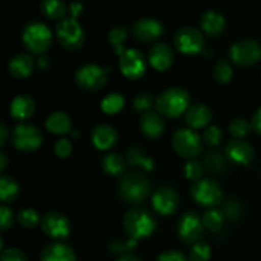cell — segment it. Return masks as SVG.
Listing matches in <instances>:
<instances>
[{
	"instance_id": "cell-1",
	"label": "cell",
	"mask_w": 261,
	"mask_h": 261,
	"mask_svg": "<svg viewBox=\"0 0 261 261\" xmlns=\"http://www.w3.org/2000/svg\"><path fill=\"white\" fill-rule=\"evenodd\" d=\"M122 226L127 236L138 241L149 237L155 231L157 222L148 209L134 206L125 213Z\"/></svg>"
},
{
	"instance_id": "cell-2",
	"label": "cell",
	"mask_w": 261,
	"mask_h": 261,
	"mask_svg": "<svg viewBox=\"0 0 261 261\" xmlns=\"http://www.w3.org/2000/svg\"><path fill=\"white\" fill-rule=\"evenodd\" d=\"M190 96L188 91L180 87H171L155 98V110L162 116L175 119L189 110Z\"/></svg>"
},
{
	"instance_id": "cell-3",
	"label": "cell",
	"mask_w": 261,
	"mask_h": 261,
	"mask_svg": "<svg viewBox=\"0 0 261 261\" xmlns=\"http://www.w3.org/2000/svg\"><path fill=\"white\" fill-rule=\"evenodd\" d=\"M22 41L28 51L35 55H43L50 48L53 42V33L45 23L32 20L23 28Z\"/></svg>"
},
{
	"instance_id": "cell-4",
	"label": "cell",
	"mask_w": 261,
	"mask_h": 261,
	"mask_svg": "<svg viewBox=\"0 0 261 261\" xmlns=\"http://www.w3.org/2000/svg\"><path fill=\"white\" fill-rule=\"evenodd\" d=\"M120 196L129 204H140L150 193V182L142 173H129L119 185Z\"/></svg>"
},
{
	"instance_id": "cell-5",
	"label": "cell",
	"mask_w": 261,
	"mask_h": 261,
	"mask_svg": "<svg viewBox=\"0 0 261 261\" xmlns=\"http://www.w3.org/2000/svg\"><path fill=\"white\" fill-rule=\"evenodd\" d=\"M56 37H58L59 43L69 51L79 50L84 45V40H86L83 27L74 17L64 18L58 23Z\"/></svg>"
},
{
	"instance_id": "cell-6",
	"label": "cell",
	"mask_w": 261,
	"mask_h": 261,
	"mask_svg": "<svg viewBox=\"0 0 261 261\" xmlns=\"http://www.w3.org/2000/svg\"><path fill=\"white\" fill-rule=\"evenodd\" d=\"M191 198L201 206H214L222 203L223 191L213 178H201L191 186Z\"/></svg>"
},
{
	"instance_id": "cell-7",
	"label": "cell",
	"mask_w": 261,
	"mask_h": 261,
	"mask_svg": "<svg viewBox=\"0 0 261 261\" xmlns=\"http://www.w3.org/2000/svg\"><path fill=\"white\" fill-rule=\"evenodd\" d=\"M172 147L180 157L194 160L200 154L203 144L200 135L193 129H178L172 137Z\"/></svg>"
},
{
	"instance_id": "cell-8",
	"label": "cell",
	"mask_w": 261,
	"mask_h": 261,
	"mask_svg": "<svg viewBox=\"0 0 261 261\" xmlns=\"http://www.w3.org/2000/svg\"><path fill=\"white\" fill-rule=\"evenodd\" d=\"M42 133L35 125L19 124L12 133L13 145L20 152H35L42 145Z\"/></svg>"
},
{
	"instance_id": "cell-9",
	"label": "cell",
	"mask_w": 261,
	"mask_h": 261,
	"mask_svg": "<svg viewBox=\"0 0 261 261\" xmlns=\"http://www.w3.org/2000/svg\"><path fill=\"white\" fill-rule=\"evenodd\" d=\"M229 58L240 66H251L261 59V45L252 38H244L229 48Z\"/></svg>"
},
{
	"instance_id": "cell-10",
	"label": "cell",
	"mask_w": 261,
	"mask_h": 261,
	"mask_svg": "<svg viewBox=\"0 0 261 261\" xmlns=\"http://www.w3.org/2000/svg\"><path fill=\"white\" fill-rule=\"evenodd\" d=\"M107 73L96 64H86L75 71V83L83 91L96 92L101 89L107 82Z\"/></svg>"
},
{
	"instance_id": "cell-11",
	"label": "cell",
	"mask_w": 261,
	"mask_h": 261,
	"mask_svg": "<svg viewBox=\"0 0 261 261\" xmlns=\"http://www.w3.org/2000/svg\"><path fill=\"white\" fill-rule=\"evenodd\" d=\"M176 50L185 55H195L204 48V36L194 27H182L173 37Z\"/></svg>"
},
{
	"instance_id": "cell-12",
	"label": "cell",
	"mask_w": 261,
	"mask_h": 261,
	"mask_svg": "<svg viewBox=\"0 0 261 261\" xmlns=\"http://www.w3.org/2000/svg\"><path fill=\"white\" fill-rule=\"evenodd\" d=\"M203 219L195 212H186L177 223V234L185 244H196L203 236Z\"/></svg>"
},
{
	"instance_id": "cell-13",
	"label": "cell",
	"mask_w": 261,
	"mask_h": 261,
	"mask_svg": "<svg viewBox=\"0 0 261 261\" xmlns=\"http://www.w3.org/2000/svg\"><path fill=\"white\" fill-rule=\"evenodd\" d=\"M119 68L127 79L137 81L145 74L147 63L145 58L137 48H127L119 60Z\"/></svg>"
},
{
	"instance_id": "cell-14",
	"label": "cell",
	"mask_w": 261,
	"mask_h": 261,
	"mask_svg": "<svg viewBox=\"0 0 261 261\" xmlns=\"http://www.w3.org/2000/svg\"><path fill=\"white\" fill-rule=\"evenodd\" d=\"M41 228H42L43 233L46 236L56 240V241L66 240L71 231L69 219L64 214L59 213V212H48V213H46L42 217Z\"/></svg>"
},
{
	"instance_id": "cell-15",
	"label": "cell",
	"mask_w": 261,
	"mask_h": 261,
	"mask_svg": "<svg viewBox=\"0 0 261 261\" xmlns=\"http://www.w3.org/2000/svg\"><path fill=\"white\" fill-rule=\"evenodd\" d=\"M180 204V198L175 189L170 186H161L152 196L153 209L162 216H171L175 213Z\"/></svg>"
},
{
	"instance_id": "cell-16",
	"label": "cell",
	"mask_w": 261,
	"mask_h": 261,
	"mask_svg": "<svg viewBox=\"0 0 261 261\" xmlns=\"http://www.w3.org/2000/svg\"><path fill=\"white\" fill-rule=\"evenodd\" d=\"M165 32L162 23L154 18H142L133 24V36L143 43L154 42Z\"/></svg>"
},
{
	"instance_id": "cell-17",
	"label": "cell",
	"mask_w": 261,
	"mask_h": 261,
	"mask_svg": "<svg viewBox=\"0 0 261 261\" xmlns=\"http://www.w3.org/2000/svg\"><path fill=\"white\" fill-rule=\"evenodd\" d=\"M149 64L157 71H166L172 66L175 54L172 47L165 42H157L152 46L148 54Z\"/></svg>"
},
{
	"instance_id": "cell-18",
	"label": "cell",
	"mask_w": 261,
	"mask_h": 261,
	"mask_svg": "<svg viewBox=\"0 0 261 261\" xmlns=\"http://www.w3.org/2000/svg\"><path fill=\"white\" fill-rule=\"evenodd\" d=\"M224 155L227 157V160L236 163V165L246 166L254 158V148L250 143L245 142V140L234 139L227 144Z\"/></svg>"
},
{
	"instance_id": "cell-19",
	"label": "cell",
	"mask_w": 261,
	"mask_h": 261,
	"mask_svg": "<svg viewBox=\"0 0 261 261\" xmlns=\"http://www.w3.org/2000/svg\"><path fill=\"white\" fill-rule=\"evenodd\" d=\"M140 130L148 139H158L165 133L166 125L162 115L157 111H147L142 115L139 121Z\"/></svg>"
},
{
	"instance_id": "cell-20",
	"label": "cell",
	"mask_w": 261,
	"mask_h": 261,
	"mask_svg": "<svg viewBox=\"0 0 261 261\" xmlns=\"http://www.w3.org/2000/svg\"><path fill=\"white\" fill-rule=\"evenodd\" d=\"M117 132L112 126L106 124H99L92 130L91 139L94 147L99 150H109L116 144Z\"/></svg>"
},
{
	"instance_id": "cell-21",
	"label": "cell",
	"mask_w": 261,
	"mask_h": 261,
	"mask_svg": "<svg viewBox=\"0 0 261 261\" xmlns=\"http://www.w3.org/2000/svg\"><path fill=\"white\" fill-rule=\"evenodd\" d=\"M40 261H76L74 250L61 241L48 244L42 250Z\"/></svg>"
},
{
	"instance_id": "cell-22",
	"label": "cell",
	"mask_w": 261,
	"mask_h": 261,
	"mask_svg": "<svg viewBox=\"0 0 261 261\" xmlns=\"http://www.w3.org/2000/svg\"><path fill=\"white\" fill-rule=\"evenodd\" d=\"M200 28L208 37H219L226 28V19L221 13L208 10L201 15Z\"/></svg>"
},
{
	"instance_id": "cell-23",
	"label": "cell",
	"mask_w": 261,
	"mask_h": 261,
	"mask_svg": "<svg viewBox=\"0 0 261 261\" xmlns=\"http://www.w3.org/2000/svg\"><path fill=\"white\" fill-rule=\"evenodd\" d=\"M35 69V61L32 56L27 54H17L10 59L8 64V71L12 76L17 79H24L32 74Z\"/></svg>"
},
{
	"instance_id": "cell-24",
	"label": "cell",
	"mask_w": 261,
	"mask_h": 261,
	"mask_svg": "<svg viewBox=\"0 0 261 261\" xmlns=\"http://www.w3.org/2000/svg\"><path fill=\"white\" fill-rule=\"evenodd\" d=\"M36 109L35 101L28 94H19L15 97L10 103V115L13 119L19 120V121H24L28 120L33 115Z\"/></svg>"
},
{
	"instance_id": "cell-25",
	"label": "cell",
	"mask_w": 261,
	"mask_h": 261,
	"mask_svg": "<svg viewBox=\"0 0 261 261\" xmlns=\"http://www.w3.org/2000/svg\"><path fill=\"white\" fill-rule=\"evenodd\" d=\"M186 124L191 127V129H201V127L206 126L209 122L212 121V111L208 106L201 103L193 105L189 107L185 115Z\"/></svg>"
},
{
	"instance_id": "cell-26",
	"label": "cell",
	"mask_w": 261,
	"mask_h": 261,
	"mask_svg": "<svg viewBox=\"0 0 261 261\" xmlns=\"http://www.w3.org/2000/svg\"><path fill=\"white\" fill-rule=\"evenodd\" d=\"M46 129L55 135H65L71 130V120L65 112H53L46 119Z\"/></svg>"
},
{
	"instance_id": "cell-27",
	"label": "cell",
	"mask_w": 261,
	"mask_h": 261,
	"mask_svg": "<svg viewBox=\"0 0 261 261\" xmlns=\"http://www.w3.org/2000/svg\"><path fill=\"white\" fill-rule=\"evenodd\" d=\"M126 162L130 166L142 168V170L147 171V172H150V171H153L155 168L154 160L150 158L145 153V150L142 149L140 147H130L126 150Z\"/></svg>"
},
{
	"instance_id": "cell-28",
	"label": "cell",
	"mask_w": 261,
	"mask_h": 261,
	"mask_svg": "<svg viewBox=\"0 0 261 261\" xmlns=\"http://www.w3.org/2000/svg\"><path fill=\"white\" fill-rule=\"evenodd\" d=\"M102 170L110 176H115V177H120L124 176L126 172V163L125 160L119 154V153H107L103 158H102Z\"/></svg>"
},
{
	"instance_id": "cell-29",
	"label": "cell",
	"mask_w": 261,
	"mask_h": 261,
	"mask_svg": "<svg viewBox=\"0 0 261 261\" xmlns=\"http://www.w3.org/2000/svg\"><path fill=\"white\" fill-rule=\"evenodd\" d=\"M40 10L45 17L50 19H61L66 14V4L64 0H42L40 4Z\"/></svg>"
},
{
	"instance_id": "cell-30",
	"label": "cell",
	"mask_w": 261,
	"mask_h": 261,
	"mask_svg": "<svg viewBox=\"0 0 261 261\" xmlns=\"http://www.w3.org/2000/svg\"><path fill=\"white\" fill-rule=\"evenodd\" d=\"M227 157L218 150H209L204 155V167L212 173H222L227 168Z\"/></svg>"
},
{
	"instance_id": "cell-31",
	"label": "cell",
	"mask_w": 261,
	"mask_h": 261,
	"mask_svg": "<svg viewBox=\"0 0 261 261\" xmlns=\"http://www.w3.org/2000/svg\"><path fill=\"white\" fill-rule=\"evenodd\" d=\"M19 195V185L13 177L3 175L0 177V199L3 203H8Z\"/></svg>"
},
{
	"instance_id": "cell-32",
	"label": "cell",
	"mask_w": 261,
	"mask_h": 261,
	"mask_svg": "<svg viewBox=\"0 0 261 261\" xmlns=\"http://www.w3.org/2000/svg\"><path fill=\"white\" fill-rule=\"evenodd\" d=\"M127 38V31L125 27H115L112 28L109 32V36H107V40H109L110 46L112 47L114 53L116 55L121 56L122 54L125 53V42H126Z\"/></svg>"
},
{
	"instance_id": "cell-33",
	"label": "cell",
	"mask_w": 261,
	"mask_h": 261,
	"mask_svg": "<svg viewBox=\"0 0 261 261\" xmlns=\"http://www.w3.org/2000/svg\"><path fill=\"white\" fill-rule=\"evenodd\" d=\"M125 105V98L119 93H110L102 99L101 110L107 115L119 114Z\"/></svg>"
},
{
	"instance_id": "cell-34",
	"label": "cell",
	"mask_w": 261,
	"mask_h": 261,
	"mask_svg": "<svg viewBox=\"0 0 261 261\" xmlns=\"http://www.w3.org/2000/svg\"><path fill=\"white\" fill-rule=\"evenodd\" d=\"M203 224L208 231L218 232L223 227L224 216L219 209H209L203 216Z\"/></svg>"
},
{
	"instance_id": "cell-35",
	"label": "cell",
	"mask_w": 261,
	"mask_h": 261,
	"mask_svg": "<svg viewBox=\"0 0 261 261\" xmlns=\"http://www.w3.org/2000/svg\"><path fill=\"white\" fill-rule=\"evenodd\" d=\"M233 75V70H232L231 64L226 59H219L216 63L213 69V76L218 83L226 84L228 83Z\"/></svg>"
},
{
	"instance_id": "cell-36",
	"label": "cell",
	"mask_w": 261,
	"mask_h": 261,
	"mask_svg": "<svg viewBox=\"0 0 261 261\" xmlns=\"http://www.w3.org/2000/svg\"><path fill=\"white\" fill-rule=\"evenodd\" d=\"M137 246H138L137 240L129 237L127 240H122V239L114 240V241L110 242L109 249L112 254H116L121 256V255H125V254H133V251L137 249Z\"/></svg>"
},
{
	"instance_id": "cell-37",
	"label": "cell",
	"mask_w": 261,
	"mask_h": 261,
	"mask_svg": "<svg viewBox=\"0 0 261 261\" xmlns=\"http://www.w3.org/2000/svg\"><path fill=\"white\" fill-rule=\"evenodd\" d=\"M18 222L20 223V226H23L24 228H36L38 224L42 222V218H41L40 213L35 209H23L18 213L17 216Z\"/></svg>"
},
{
	"instance_id": "cell-38",
	"label": "cell",
	"mask_w": 261,
	"mask_h": 261,
	"mask_svg": "<svg viewBox=\"0 0 261 261\" xmlns=\"http://www.w3.org/2000/svg\"><path fill=\"white\" fill-rule=\"evenodd\" d=\"M204 165L198 160H189L188 162L184 166V175L186 176V178L191 181H199L201 180L204 175Z\"/></svg>"
},
{
	"instance_id": "cell-39",
	"label": "cell",
	"mask_w": 261,
	"mask_h": 261,
	"mask_svg": "<svg viewBox=\"0 0 261 261\" xmlns=\"http://www.w3.org/2000/svg\"><path fill=\"white\" fill-rule=\"evenodd\" d=\"M211 247L205 242H196L189 252V261H209L211 259Z\"/></svg>"
},
{
	"instance_id": "cell-40",
	"label": "cell",
	"mask_w": 261,
	"mask_h": 261,
	"mask_svg": "<svg viewBox=\"0 0 261 261\" xmlns=\"http://www.w3.org/2000/svg\"><path fill=\"white\" fill-rule=\"evenodd\" d=\"M252 130L251 122L245 119H234L232 120L228 126V132L234 138H244L250 134Z\"/></svg>"
},
{
	"instance_id": "cell-41",
	"label": "cell",
	"mask_w": 261,
	"mask_h": 261,
	"mask_svg": "<svg viewBox=\"0 0 261 261\" xmlns=\"http://www.w3.org/2000/svg\"><path fill=\"white\" fill-rule=\"evenodd\" d=\"M153 105H155V99L150 93L138 94L134 98V101H133V107H134L135 111L142 112V114L150 111Z\"/></svg>"
},
{
	"instance_id": "cell-42",
	"label": "cell",
	"mask_w": 261,
	"mask_h": 261,
	"mask_svg": "<svg viewBox=\"0 0 261 261\" xmlns=\"http://www.w3.org/2000/svg\"><path fill=\"white\" fill-rule=\"evenodd\" d=\"M222 213H223L224 218H227L231 222L239 221V218L242 214V206L240 201L237 200H229L222 208Z\"/></svg>"
},
{
	"instance_id": "cell-43",
	"label": "cell",
	"mask_w": 261,
	"mask_h": 261,
	"mask_svg": "<svg viewBox=\"0 0 261 261\" xmlns=\"http://www.w3.org/2000/svg\"><path fill=\"white\" fill-rule=\"evenodd\" d=\"M204 142L206 143L208 145H211V147H217V145H219L222 143V140H223V132H222V129L219 126H209L208 129L204 132Z\"/></svg>"
},
{
	"instance_id": "cell-44",
	"label": "cell",
	"mask_w": 261,
	"mask_h": 261,
	"mask_svg": "<svg viewBox=\"0 0 261 261\" xmlns=\"http://www.w3.org/2000/svg\"><path fill=\"white\" fill-rule=\"evenodd\" d=\"M13 223H14V213H13L12 208L3 204L0 206V228L2 231H7L13 226Z\"/></svg>"
},
{
	"instance_id": "cell-45",
	"label": "cell",
	"mask_w": 261,
	"mask_h": 261,
	"mask_svg": "<svg viewBox=\"0 0 261 261\" xmlns=\"http://www.w3.org/2000/svg\"><path fill=\"white\" fill-rule=\"evenodd\" d=\"M55 154L58 155L59 158H66L71 154V150H73V147H71V143L69 139H65V138H61L56 142L55 148Z\"/></svg>"
},
{
	"instance_id": "cell-46",
	"label": "cell",
	"mask_w": 261,
	"mask_h": 261,
	"mask_svg": "<svg viewBox=\"0 0 261 261\" xmlns=\"http://www.w3.org/2000/svg\"><path fill=\"white\" fill-rule=\"evenodd\" d=\"M0 261H28L24 252L19 249H7L3 250Z\"/></svg>"
},
{
	"instance_id": "cell-47",
	"label": "cell",
	"mask_w": 261,
	"mask_h": 261,
	"mask_svg": "<svg viewBox=\"0 0 261 261\" xmlns=\"http://www.w3.org/2000/svg\"><path fill=\"white\" fill-rule=\"evenodd\" d=\"M155 261H189L185 255L177 250H168L158 255Z\"/></svg>"
},
{
	"instance_id": "cell-48",
	"label": "cell",
	"mask_w": 261,
	"mask_h": 261,
	"mask_svg": "<svg viewBox=\"0 0 261 261\" xmlns=\"http://www.w3.org/2000/svg\"><path fill=\"white\" fill-rule=\"evenodd\" d=\"M251 126L255 133H257V134L261 135V106L256 110V111H255L254 116H252Z\"/></svg>"
},
{
	"instance_id": "cell-49",
	"label": "cell",
	"mask_w": 261,
	"mask_h": 261,
	"mask_svg": "<svg viewBox=\"0 0 261 261\" xmlns=\"http://www.w3.org/2000/svg\"><path fill=\"white\" fill-rule=\"evenodd\" d=\"M8 134H9V133H8L7 125L3 122V124L0 125V145H2V147L5 144V143H7Z\"/></svg>"
},
{
	"instance_id": "cell-50",
	"label": "cell",
	"mask_w": 261,
	"mask_h": 261,
	"mask_svg": "<svg viewBox=\"0 0 261 261\" xmlns=\"http://www.w3.org/2000/svg\"><path fill=\"white\" fill-rule=\"evenodd\" d=\"M83 10V5L81 4V3H73V4L70 5V13H71V17L76 18L79 15V13Z\"/></svg>"
},
{
	"instance_id": "cell-51",
	"label": "cell",
	"mask_w": 261,
	"mask_h": 261,
	"mask_svg": "<svg viewBox=\"0 0 261 261\" xmlns=\"http://www.w3.org/2000/svg\"><path fill=\"white\" fill-rule=\"evenodd\" d=\"M37 65H38V68L42 69V70H45V69H47L48 66H50V59H48L47 56L41 55V58L37 60Z\"/></svg>"
},
{
	"instance_id": "cell-52",
	"label": "cell",
	"mask_w": 261,
	"mask_h": 261,
	"mask_svg": "<svg viewBox=\"0 0 261 261\" xmlns=\"http://www.w3.org/2000/svg\"><path fill=\"white\" fill-rule=\"evenodd\" d=\"M116 261H143V260L139 259V257L134 254H125V255H121V256H119V259Z\"/></svg>"
},
{
	"instance_id": "cell-53",
	"label": "cell",
	"mask_w": 261,
	"mask_h": 261,
	"mask_svg": "<svg viewBox=\"0 0 261 261\" xmlns=\"http://www.w3.org/2000/svg\"><path fill=\"white\" fill-rule=\"evenodd\" d=\"M7 167V157H5L4 153H0V170L4 171Z\"/></svg>"
}]
</instances>
